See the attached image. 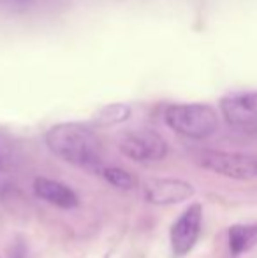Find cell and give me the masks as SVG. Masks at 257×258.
Listing matches in <instances>:
<instances>
[{"label":"cell","mask_w":257,"mask_h":258,"mask_svg":"<svg viewBox=\"0 0 257 258\" xmlns=\"http://www.w3.org/2000/svg\"><path fill=\"white\" fill-rule=\"evenodd\" d=\"M48 150L64 162L85 170L99 172L104 169L102 144L92 128L81 123H59L44 134Z\"/></svg>","instance_id":"1"},{"label":"cell","mask_w":257,"mask_h":258,"mask_svg":"<svg viewBox=\"0 0 257 258\" xmlns=\"http://www.w3.org/2000/svg\"><path fill=\"white\" fill-rule=\"evenodd\" d=\"M164 121L173 132L189 139H206L219 128V116L206 104H173L166 109Z\"/></svg>","instance_id":"2"},{"label":"cell","mask_w":257,"mask_h":258,"mask_svg":"<svg viewBox=\"0 0 257 258\" xmlns=\"http://www.w3.org/2000/svg\"><path fill=\"white\" fill-rule=\"evenodd\" d=\"M199 165L206 170L238 181L257 179V155L206 150L199 153Z\"/></svg>","instance_id":"3"},{"label":"cell","mask_w":257,"mask_h":258,"mask_svg":"<svg viewBox=\"0 0 257 258\" xmlns=\"http://www.w3.org/2000/svg\"><path fill=\"white\" fill-rule=\"evenodd\" d=\"M118 148L122 155L141 163L161 162L168 155V143L164 137L148 128L125 132L118 141Z\"/></svg>","instance_id":"4"},{"label":"cell","mask_w":257,"mask_h":258,"mask_svg":"<svg viewBox=\"0 0 257 258\" xmlns=\"http://www.w3.org/2000/svg\"><path fill=\"white\" fill-rule=\"evenodd\" d=\"M224 119L236 132L257 134V92L231 93L220 100Z\"/></svg>","instance_id":"5"},{"label":"cell","mask_w":257,"mask_h":258,"mask_svg":"<svg viewBox=\"0 0 257 258\" xmlns=\"http://www.w3.org/2000/svg\"><path fill=\"white\" fill-rule=\"evenodd\" d=\"M202 227V207L201 204L189 206L178 220L173 223L169 237L175 256H185L195 246Z\"/></svg>","instance_id":"6"},{"label":"cell","mask_w":257,"mask_h":258,"mask_svg":"<svg viewBox=\"0 0 257 258\" xmlns=\"http://www.w3.org/2000/svg\"><path fill=\"white\" fill-rule=\"evenodd\" d=\"M195 194L194 186L189 181L173 179V177H157V179H148L143 184V197L146 202L155 206H169L180 204Z\"/></svg>","instance_id":"7"},{"label":"cell","mask_w":257,"mask_h":258,"mask_svg":"<svg viewBox=\"0 0 257 258\" xmlns=\"http://www.w3.org/2000/svg\"><path fill=\"white\" fill-rule=\"evenodd\" d=\"M34 194L41 201L60 207V209H74L79 206V199L72 188H69L60 181L49 179V177H35Z\"/></svg>","instance_id":"8"},{"label":"cell","mask_w":257,"mask_h":258,"mask_svg":"<svg viewBox=\"0 0 257 258\" xmlns=\"http://www.w3.org/2000/svg\"><path fill=\"white\" fill-rule=\"evenodd\" d=\"M227 241L233 256L250 251L257 244V225H233L227 232Z\"/></svg>","instance_id":"9"},{"label":"cell","mask_w":257,"mask_h":258,"mask_svg":"<svg viewBox=\"0 0 257 258\" xmlns=\"http://www.w3.org/2000/svg\"><path fill=\"white\" fill-rule=\"evenodd\" d=\"M100 176L111 184V186L118 188V190H132L137 186V179L125 169L120 167H104L100 170Z\"/></svg>","instance_id":"10"},{"label":"cell","mask_w":257,"mask_h":258,"mask_svg":"<svg viewBox=\"0 0 257 258\" xmlns=\"http://www.w3.org/2000/svg\"><path fill=\"white\" fill-rule=\"evenodd\" d=\"M129 116H130L129 105L113 104V105H106V107H102L97 112L95 123L100 126H110V125H117V123L125 121V119H129Z\"/></svg>","instance_id":"11"},{"label":"cell","mask_w":257,"mask_h":258,"mask_svg":"<svg viewBox=\"0 0 257 258\" xmlns=\"http://www.w3.org/2000/svg\"><path fill=\"white\" fill-rule=\"evenodd\" d=\"M13 158V143L4 134H0V172L9 165Z\"/></svg>","instance_id":"12"},{"label":"cell","mask_w":257,"mask_h":258,"mask_svg":"<svg viewBox=\"0 0 257 258\" xmlns=\"http://www.w3.org/2000/svg\"><path fill=\"white\" fill-rule=\"evenodd\" d=\"M0 258H2V256H0Z\"/></svg>","instance_id":"13"}]
</instances>
